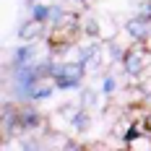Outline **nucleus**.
Listing matches in <instances>:
<instances>
[{"instance_id":"f257e3e1","label":"nucleus","mask_w":151,"mask_h":151,"mask_svg":"<svg viewBox=\"0 0 151 151\" xmlns=\"http://www.w3.org/2000/svg\"><path fill=\"white\" fill-rule=\"evenodd\" d=\"M81 78H83V63H60V65H55V70H52V81H55V86L58 89H78L81 86Z\"/></svg>"},{"instance_id":"9b49d317","label":"nucleus","mask_w":151,"mask_h":151,"mask_svg":"<svg viewBox=\"0 0 151 151\" xmlns=\"http://www.w3.org/2000/svg\"><path fill=\"white\" fill-rule=\"evenodd\" d=\"M138 18L151 21V3H141V8H138Z\"/></svg>"},{"instance_id":"39448f33","label":"nucleus","mask_w":151,"mask_h":151,"mask_svg":"<svg viewBox=\"0 0 151 151\" xmlns=\"http://www.w3.org/2000/svg\"><path fill=\"white\" fill-rule=\"evenodd\" d=\"M34 55H37V50H34L31 45H26V47H18V50L13 52V68H26V65H31Z\"/></svg>"},{"instance_id":"423d86ee","label":"nucleus","mask_w":151,"mask_h":151,"mask_svg":"<svg viewBox=\"0 0 151 151\" xmlns=\"http://www.w3.org/2000/svg\"><path fill=\"white\" fill-rule=\"evenodd\" d=\"M55 89H58V86H55V81H52V83H42V81H39V83H37V89H34V94H31V99H34V102H39V99H50Z\"/></svg>"},{"instance_id":"9d476101","label":"nucleus","mask_w":151,"mask_h":151,"mask_svg":"<svg viewBox=\"0 0 151 151\" xmlns=\"http://www.w3.org/2000/svg\"><path fill=\"white\" fill-rule=\"evenodd\" d=\"M73 125L78 128V130H86V128H89V115H86V112H78V115L73 117Z\"/></svg>"},{"instance_id":"2eb2a0df","label":"nucleus","mask_w":151,"mask_h":151,"mask_svg":"<svg viewBox=\"0 0 151 151\" xmlns=\"http://www.w3.org/2000/svg\"><path fill=\"white\" fill-rule=\"evenodd\" d=\"M73 3H78V5H81V8H83V5H86V0H73Z\"/></svg>"},{"instance_id":"6e6552de","label":"nucleus","mask_w":151,"mask_h":151,"mask_svg":"<svg viewBox=\"0 0 151 151\" xmlns=\"http://www.w3.org/2000/svg\"><path fill=\"white\" fill-rule=\"evenodd\" d=\"M96 52H99V47H96V45H89V47H81V52H78V63H83V65H86V63H89L91 58H94V55H96Z\"/></svg>"},{"instance_id":"1a4fd4ad","label":"nucleus","mask_w":151,"mask_h":151,"mask_svg":"<svg viewBox=\"0 0 151 151\" xmlns=\"http://www.w3.org/2000/svg\"><path fill=\"white\" fill-rule=\"evenodd\" d=\"M50 21H52V24H58V26L65 21V11H63L60 5H52V8H50Z\"/></svg>"},{"instance_id":"7ed1b4c3","label":"nucleus","mask_w":151,"mask_h":151,"mask_svg":"<svg viewBox=\"0 0 151 151\" xmlns=\"http://www.w3.org/2000/svg\"><path fill=\"white\" fill-rule=\"evenodd\" d=\"M122 68H125L128 76H138L141 70H143V52H138V50L128 52V55L122 58Z\"/></svg>"},{"instance_id":"4468645a","label":"nucleus","mask_w":151,"mask_h":151,"mask_svg":"<svg viewBox=\"0 0 151 151\" xmlns=\"http://www.w3.org/2000/svg\"><path fill=\"white\" fill-rule=\"evenodd\" d=\"M143 128H146V130H149V133H151V112H149V115H146V120H143Z\"/></svg>"},{"instance_id":"dca6fc26","label":"nucleus","mask_w":151,"mask_h":151,"mask_svg":"<svg viewBox=\"0 0 151 151\" xmlns=\"http://www.w3.org/2000/svg\"><path fill=\"white\" fill-rule=\"evenodd\" d=\"M29 3H37V0H29Z\"/></svg>"},{"instance_id":"f8f14e48","label":"nucleus","mask_w":151,"mask_h":151,"mask_svg":"<svg viewBox=\"0 0 151 151\" xmlns=\"http://www.w3.org/2000/svg\"><path fill=\"white\" fill-rule=\"evenodd\" d=\"M138 136H141V130H138L136 125H133V128H130V130H128V133H125V136H122V141H128V143H130V141H136Z\"/></svg>"},{"instance_id":"ddd939ff","label":"nucleus","mask_w":151,"mask_h":151,"mask_svg":"<svg viewBox=\"0 0 151 151\" xmlns=\"http://www.w3.org/2000/svg\"><path fill=\"white\" fill-rule=\"evenodd\" d=\"M102 89H104V94H112V91H115V78H104Z\"/></svg>"},{"instance_id":"0eeeda50","label":"nucleus","mask_w":151,"mask_h":151,"mask_svg":"<svg viewBox=\"0 0 151 151\" xmlns=\"http://www.w3.org/2000/svg\"><path fill=\"white\" fill-rule=\"evenodd\" d=\"M31 18H37V21H47V18H50V8H47V5H39V3H34V5H31Z\"/></svg>"},{"instance_id":"f03ea898","label":"nucleus","mask_w":151,"mask_h":151,"mask_svg":"<svg viewBox=\"0 0 151 151\" xmlns=\"http://www.w3.org/2000/svg\"><path fill=\"white\" fill-rule=\"evenodd\" d=\"M125 31H128V34H130V37H133V39H136V42H143V39H149V21H143V18H130V21H128V24H125Z\"/></svg>"},{"instance_id":"20e7f679","label":"nucleus","mask_w":151,"mask_h":151,"mask_svg":"<svg viewBox=\"0 0 151 151\" xmlns=\"http://www.w3.org/2000/svg\"><path fill=\"white\" fill-rule=\"evenodd\" d=\"M45 21H37V18H31V21H26L21 29H18V37L21 39H37V37H42L45 34V26H42Z\"/></svg>"}]
</instances>
